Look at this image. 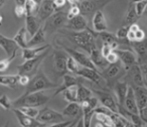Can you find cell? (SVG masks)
I'll use <instances>...</instances> for the list:
<instances>
[{"label":"cell","mask_w":147,"mask_h":127,"mask_svg":"<svg viewBox=\"0 0 147 127\" xmlns=\"http://www.w3.org/2000/svg\"><path fill=\"white\" fill-rule=\"evenodd\" d=\"M65 35L69 37V41H73L75 45L80 47L81 49H85L89 55L91 53L93 49L97 47L96 43H95L97 32H93L90 29L82 31H69Z\"/></svg>","instance_id":"cell-1"},{"label":"cell","mask_w":147,"mask_h":127,"mask_svg":"<svg viewBox=\"0 0 147 127\" xmlns=\"http://www.w3.org/2000/svg\"><path fill=\"white\" fill-rule=\"evenodd\" d=\"M51 97L45 95L43 92H34L29 94H22L16 100L12 101L13 108H20V107H39L47 104Z\"/></svg>","instance_id":"cell-2"},{"label":"cell","mask_w":147,"mask_h":127,"mask_svg":"<svg viewBox=\"0 0 147 127\" xmlns=\"http://www.w3.org/2000/svg\"><path fill=\"white\" fill-rule=\"evenodd\" d=\"M57 85L53 83L43 73V71L37 70L35 75L29 80V83L25 87V92L23 94H29L34 92H42L51 88H57Z\"/></svg>","instance_id":"cell-3"},{"label":"cell","mask_w":147,"mask_h":127,"mask_svg":"<svg viewBox=\"0 0 147 127\" xmlns=\"http://www.w3.org/2000/svg\"><path fill=\"white\" fill-rule=\"evenodd\" d=\"M49 49H51V47L47 49L45 51L40 53L38 55H36V57H33V59H26L23 63L19 65V66L17 67L18 75H27V76H29V75L32 74V73H36L39 66H40V63L43 61L45 57L49 55Z\"/></svg>","instance_id":"cell-4"},{"label":"cell","mask_w":147,"mask_h":127,"mask_svg":"<svg viewBox=\"0 0 147 127\" xmlns=\"http://www.w3.org/2000/svg\"><path fill=\"white\" fill-rule=\"evenodd\" d=\"M67 22V13L63 12V10L55 11L51 16H49V18L45 20V33L47 32H53L55 30H59V28H61L63 26H65Z\"/></svg>","instance_id":"cell-5"},{"label":"cell","mask_w":147,"mask_h":127,"mask_svg":"<svg viewBox=\"0 0 147 127\" xmlns=\"http://www.w3.org/2000/svg\"><path fill=\"white\" fill-rule=\"evenodd\" d=\"M36 120L39 121L42 124H55L65 121V116L61 113L57 111L51 109L49 107H45L38 112V115L36 117Z\"/></svg>","instance_id":"cell-6"},{"label":"cell","mask_w":147,"mask_h":127,"mask_svg":"<svg viewBox=\"0 0 147 127\" xmlns=\"http://www.w3.org/2000/svg\"><path fill=\"white\" fill-rule=\"evenodd\" d=\"M110 0H79L78 6L80 8L81 14H90L101 10L106 6Z\"/></svg>","instance_id":"cell-7"},{"label":"cell","mask_w":147,"mask_h":127,"mask_svg":"<svg viewBox=\"0 0 147 127\" xmlns=\"http://www.w3.org/2000/svg\"><path fill=\"white\" fill-rule=\"evenodd\" d=\"M121 61H117L115 63H110L106 69H104L101 74L103 79L107 81V82L111 83L112 81H115V79H119L123 74L125 73V69L123 67L122 63H120ZM116 82V81H115Z\"/></svg>","instance_id":"cell-8"},{"label":"cell","mask_w":147,"mask_h":127,"mask_svg":"<svg viewBox=\"0 0 147 127\" xmlns=\"http://www.w3.org/2000/svg\"><path fill=\"white\" fill-rule=\"evenodd\" d=\"M53 63H55V70L57 72V76H65L67 74V61L69 55L63 51H59L55 49L53 51Z\"/></svg>","instance_id":"cell-9"},{"label":"cell","mask_w":147,"mask_h":127,"mask_svg":"<svg viewBox=\"0 0 147 127\" xmlns=\"http://www.w3.org/2000/svg\"><path fill=\"white\" fill-rule=\"evenodd\" d=\"M65 47V51L69 53V55H71L81 67L90 68V69H93V70H98V69L94 66V63H92V61H91V59L88 55H86L85 53H81V51H76V49H69V47Z\"/></svg>","instance_id":"cell-10"},{"label":"cell","mask_w":147,"mask_h":127,"mask_svg":"<svg viewBox=\"0 0 147 127\" xmlns=\"http://www.w3.org/2000/svg\"><path fill=\"white\" fill-rule=\"evenodd\" d=\"M55 6L53 3V0H42L38 6V10L36 12V17L38 20L45 21L49 16L55 12Z\"/></svg>","instance_id":"cell-11"},{"label":"cell","mask_w":147,"mask_h":127,"mask_svg":"<svg viewBox=\"0 0 147 127\" xmlns=\"http://www.w3.org/2000/svg\"><path fill=\"white\" fill-rule=\"evenodd\" d=\"M13 113L16 116L18 123L21 127H45L47 125L42 124L39 121L36 120V118H32L30 116H27L26 114H24L23 112H21L19 109L17 108H12Z\"/></svg>","instance_id":"cell-12"},{"label":"cell","mask_w":147,"mask_h":127,"mask_svg":"<svg viewBox=\"0 0 147 127\" xmlns=\"http://www.w3.org/2000/svg\"><path fill=\"white\" fill-rule=\"evenodd\" d=\"M115 53H117L119 59L122 63L123 67H124L125 70H129L133 65L137 63V59L135 53H133L130 49H115Z\"/></svg>","instance_id":"cell-13"},{"label":"cell","mask_w":147,"mask_h":127,"mask_svg":"<svg viewBox=\"0 0 147 127\" xmlns=\"http://www.w3.org/2000/svg\"><path fill=\"white\" fill-rule=\"evenodd\" d=\"M94 92L98 95V100H100L103 107L109 109L114 113H119V105L116 103L112 95H110L109 93L103 92V91H94Z\"/></svg>","instance_id":"cell-14"},{"label":"cell","mask_w":147,"mask_h":127,"mask_svg":"<svg viewBox=\"0 0 147 127\" xmlns=\"http://www.w3.org/2000/svg\"><path fill=\"white\" fill-rule=\"evenodd\" d=\"M65 28L73 31H82L89 29V27L86 18L82 14H80L73 17L71 19H69L65 24Z\"/></svg>","instance_id":"cell-15"},{"label":"cell","mask_w":147,"mask_h":127,"mask_svg":"<svg viewBox=\"0 0 147 127\" xmlns=\"http://www.w3.org/2000/svg\"><path fill=\"white\" fill-rule=\"evenodd\" d=\"M76 76H79L81 78L87 79V80L91 81V82L95 83V84H100L101 81L103 80L102 76L98 73V70H93L90 68H82L79 69V71L76 73Z\"/></svg>","instance_id":"cell-16"},{"label":"cell","mask_w":147,"mask_h":127,"mask_svg":"<svg viewBox=\"0 0 147 127\" xmlns=\"http://www.w3.org/2000/svg\"><path fill=\"white\" fill-rule=\"evenodd\" d=\"M0 47L6 53L7 57H10L14 53H17L19 49V47L12 39H8L1 33H0Z\"/></svg>","instance_id":"cell-17"},{"label":"cell","mask_w":147,"mask_h":127,"mask_svg":"<svg viewBox=\"0 0 147 127\" xmlns=\"http://www.w3.org/2000/svg\"><path fill=\"white\" fill-rule=\"evenodd\" d=\"M93 26H94L95 32H103L108 31V25L105 18V15L102 10H98L94 13L93 16Z\"/></svg>","instance_id":"cell-18"},{"label":"cell","mask_w":147,"mask_h":127,"mask_svg":"<svg viewBox=\"0 0 147 127\" xmlns=\"http://www.w3.org/2000/svg\"><path fill=\"white\" fill-rule=\"evenodd\" d=\"M134 91L135 100L138 107V110L144 108L147 106V88L145 86H134L133 87Z\"/></svg>","instance_id":"cell-19"},{"label":"cell","mask_w":147,"mask_h":127,"mask_svg":"<svg viewBox=\"0 0 147 127\" xmlns=\"http://www.w3.org/2000/svg\"><path fill=\"white\" fill-rule=\"evenodd\" d=\"M63 84L57 87L55 92L53 93V95L51 96V98L57 96V94L61 93L63 91H65V89L71 88V87H73V86H77V85H79L81 83V77L79 78V77H74V76H71V75H67V74H65V76H63Z\"/></svg>","instance_id":"cell-20"},{"label":"cell","mask_w":147,"mask_h":127,"mask_svg":"<svg viewBox=\"0 0 147 127\" xmlns=\"http://www.w3.org/2000/svg\"><path fill=\"white\" fill-rule=\"evenodd\" d=\"M128 89H129V85L127 82L116 81L114 83V91H115V94H116L117 100H118V105H120V106H124V101L125 98H126Z\"/></svg>","instance_id":"cell-21"},{"label":"cell","mask_w":147,"mask_h":127,"mask_svg":"<svg viewBox=\"0 0 147 127\" xmlns=\"http://www.w3.org/2000/svg\"><path fill=\"white\" fill-rule=\"evenodd\" d=\"M97 37H99L103 43H107V45H110L114 51L119 49V45H120L121 41H119L117 39L114 33H111L109 31H103V32H99V33L97 32ZM125 43H127V41H125Z\"/></svg>","instance_id":"cell-22"},{"label":"cell","mask_w":147,"mask_h":127,"mask_svg":"<svg viewBox=\"0 0 147 127\" xmlns=\"http://www.w3.org/2000/svg\"><path fill=\"white\" fill-rule=\"evenodd\" d=\"M124 106H125V109H126L128 112L134 113V114H139V110L136 104L134 91H133L132 87H129V89H128V92H127L126 98H125V101H124Z\"/></svg>","instance_id":"cell-23"},{"label":"cell","mask_w":147,"mask_h":127,"mask_svg":"<svg viewBox=\"0 0 147 127\" xmlns=\"http://www.w3.org/2000/svg\"><path fill=\"white\" fill-rule=\"evenodd\" d=\"M129 45L134 49V51L137 53L139 57V61L141 63L146 61L147 59V39H143L141 41H133Z\"/></svg>","instance_id":"cell-24"},{"label":"cell","mask_w":147,"mask_h":127,"mask_svg":"<svg viewBox=\"0 0 147 127\" xmlns=\"http://www.w3.org/2000/svg\"><path fill=\"white\" fill-rule=\"evenodd\" d=\"M90 59L97 69H102V70H104L109 65L107 59L101 55V53L98 51L97 47L92 49V51H91V53H90Z\"/></svg>","instance_id":"cell-25"},{"label":"cell","mask_w":147,"mask_h":127,"mask_svg":"<svg viewBox=\"0 0 147 127\" xmlns=\"http://www.w3.org/2000/svg\"><path fill=\"white\" fill-rule=\"evenodd\" d=\"M40 21L34 15H25V28L30 36H32L39 28H40Z\"/></svg>","instance_id":"cell-26"},{"label":"cell","mask_w":147,"mask_h":127,"mask_svg":"<svg viewBox=\"0 0 147 127\" xmlns=\"http://www.w3.org/2000/svg\"><path fill=\"white\" fill-rule=\"evenodd\" d=\"M127 72H128V75L131 80H132L134 86H144V83H143V79H142V74H141L140 67H139L138 63L133 65L129 70H127Z\"/></svg>","instance_id":"cell-27"},{"label":"cell","mask_w":147,"mask_h":127,"mask_svg":"<svg viewBox=\"0 0 147 127\" xmlns=\"http://www.w3.org/2000/svg\"><path fill=\"white\" fill-rule=\"evenodd\" d=\"M19 80V75H0V85L4 87H8V88L14 89L18 84Z\"/></svg>","instance_id":"cell-28"},{"label":"cell","mask_w":147,"mask_h":127,"mask_svg":"<svg viewBox=\"0 0 147 127\" xmlns=\"http://www.w3.org/2000/svg\"><path fill=\"white\" fill-rule=\"evenodd\" d=\"M139 17L137 16L136 10H135V4L131 1H129L128 8H127V12L125 14V18L123 21V25H131L132 23H135Z\"/></svg>","instance_id":"cell-29"},{"label":"cell","mask_w":147,"mask_h":127,"mask_svg":"<svg viewBox=\"0 0 147 127\" xmlns=\"http://www.w3.org/2000/svg\"><path fill=\"white\" fill-rule=\"evenodd\" d=\"M49 45H45L43 47H26V49H22V57L26 61V59H30L35 57L36 55H38L40 53L45 51L47 49H49Z\"/></svg>","instance_id":"cell-30"},{"label":"cell","mask_w":147,"mask_h":127,"mask_svg":"<svg viewBox=\"0 0 147 127\" xmlns=\"http://www.w3.org/2000/svg\"><path fill=\"white\" fill-rule=\"evenodd\" d=\"M45 43V31L43 27H40L34 34L31 36V39L27 41V47H32L35 45H41Z\"/></svg>","instance_id":"cell-31"},{"label":"cell","mask_w":147,"mask_h":127,"mask_svg":"<svg viewBox=\"0 0 147 127\" xmlns=\"http://www.w3.org/2000/svg\"><path fill=\"white\" fill-rule=\"evenodd\" d=\"M80 112H82V107L81 104L78 102H71L67 104V106L63 110L61 114L63 116H69V117H77Z\"/></svg>","instance_id":"cell-32"},{"label":"cell","mask_w":147,"mask_h":127,"mask_svg":"<svg viewBox=\"0 0 147 127\" xmlns=\"http://www.w3.org/2000/svg\"><path fill=\"white\" fill-rule=\"evenodd\" d=\"M77 96H78V102L83 103L85 101L89 100L93 96V94L90 89H88L84 85H82V83H80L77 86Z\"/></svg>","instance_id":"cell-33"},{"label":"cell","mask_w":147,"mask_h":127,"mask_svg":"<svg viewBox=\"0 0 147 127\" xmlns=\"http://www.w3.org/2000/svg\"><path fill=\"white\" fill-rule=\"evenodd\" d=\"M26 28H25V26L21 27L20 29H19L18 31H17V33L14 35V37H13V41L16 43V45L19 47V49H26L27 47V41H26Z\"/></svg>","instance_id":"cell-34"},{"label":"cell","mask_w":147,"mask_h":127,"mask_svg":"<svg viewBox=\"0 0 147 127\" xmlns=\"http://www.w3.org/2000/svg\"><path fill=\"white\" fill-rule=\"evenodd\" d=\"M78 86V85H77ZM77 86H73L71 88L65 89V91H63V98L65 101H67L69 103L71 102H78V96H77ZM79 103V102H78Z\"/></svg>","instance_id":"cell-35"},{"label":"cell","mask_w":147,"mask_h":127,"mask_svg":"<svg viewBox=\"0 0 147 127\" xmlns=\"http://www.w3.org/2000/svg\"><path fill=\"white\" fill-rule=\"evenodd\" d=\"M38 6L39 4H37L34 0H26L24 4V8H25V15H34L36 14L37 10H38Z\"/></svg>","instance_id":"cell-36"},{"label":"cell","mask_w":147,"mask_h":127,"mask_svg":"<svg viewBox=\"0 0 147 127\" xmlns=\"http://www.w3.org/2000/svg\"><path fill=\"white\" fill-rule=\"evenodd\" d=\"M80 68H81L80 65H79V63H77V61H75V59H74L71 55H69V57H67V71L76 75V73L78 72Z\"/></svg>","instance_id":"cell-37"},{"label":"cell","mask_w":147,"mask_h":127,"mask_svg":"<svg viewBox=\"0 0 147 127\" xmlns=\"http://www.w3.org/2000/svg\"><path fill=\"white\" fill-rule=\"evenodd\" d=\"M16 55H17V53H14L12 55H10V57H7L6 59H3L0 61V72H5V71L9 68L10 63H12L13 59L16 57Z\"/></svg>","instance_id":"cell-38"},{"label":"cell","mask_w":147,"mask_h":127,"mask_svg":"<svg viewBox=\"0 0 147 127\" xmlns=\"http://www.w3.org/2000/svg\"><path fill=\"white\" fill-rule=\"evenodd\" d=\"M129 26L128 25H122L120 28L118 29V31H116L115 35L116 37L121 41H127V33H128Z\"/></svg>","instance_id":"cell-39"},{"label":"cell","mask_w":147,"mask_h":127,"mask_svg":"<svg viewBox=\"0 0 147 127\" xmlns=\"http://www.w3.org/2000/svg\"><path fill=\"white\" fill-rule=\"evenodd\" d=\"M0 106L4 110H12V101L6 96V95H1L0 97Z\"/></svg>","instance_id":"cell-40"},{"label":"cell","mask_w":147,"mask_h":127,"mask_svg":"<svg viewBox=\"0 0 147 127\" xmlns=\"http://www.w3.org/2000/svg\"><path fill=\"white\" fill-rule=\"evenodd\" d=\"M135 4V10H136L137 16L140 18L141 15L144 13L145 9H146L147 6V0H141V1H138V2L134 3Z\"/></svg>","instance_id":"cell-41"},{"label":"cell","mask_w":147,"mask_h":127,"mask_svg":"<svg viewBox=\"0 0 147 127\" xmlns=\"http://www.w3.org/2000/svg\"><path fill=\"white\" fill-rule=\"evenodd\" d=\"M17 109H19L21 112L26 114L27 116L32 117V118H36L37 115H38V112H39V111L37 110L36 108H34V107H20V108H17Z\"/></svg>","instance_id":"cell-42"},{"label":"cell","mask_w":147,"mask_h":127,"mask_svg":"<svg viewBox=\"0 0 147 127\" xmlns=\"http://www.w3.org/2000/svg\"><path fill=\"white\" fill-rule=\"evenodd\" d=\"M81 14V11H80V8H79L78 4L77 5H71V8L69 9L67 13V20L69 19H71L73 17L77 16V15H80Z\"/></svg>","instance_id":"cell-43"},{"label":"cell","mask_w":147,"mask_h":127,"mask_svg":"<svg viewBox=\"0 0 147 127\" xmlns=\"http://www.w3.org/2000/svg\"><path fill=\"white\" fill-rule=\"evenodd\" d=\"M140 70H141V74H142V79H143V83H144V86L147 88V61L140 63Z\"/></svg>","instance_id":"cell-44"},{"label":"cell","mask_w":147,"mask_h":127,"mask_svg":"<svg viewBox=\"0 0 147 127\" xmlns=\"http://www.w3.org/2000/svg\"><path fill=\"white\" fill-rule=\"evenodd\" d=\"M114 51V49H112V47H110L109 45H107V43H103V45H102V47H101V55H103V57L106 59L107 57H108L109 55H110L112 51Z\"/></svg>","instance_id":"cell-45"},{"label":"cell","mask_w":147,"mask_h":127,"mask_svg":"<svg viewBox=\"0 0 147 127\" xmlns=\"http://www.w3.org/2000/svg\"><path fill=\"white\" fill-rule=\"evenodd\" d=\"M14 13L16 15V17H22L26 14L25 12V8L24 5H16L14 8Z\"/></svg>","instance_id":"cell-46"},{"label":"cell","mask_w":147,"mask_h":127,"mask_svg":"<svg viewBox=\"0 0 147 127\" xmlns=\"http://www.w3.org/2000/svg\"><path fill=\"white\" fill-rule=\"evenodd\" d=\"M29 80H30V78L27 75H19V80H18L19 86L26 87L27 84L29 83Z\"/></svg>","instance_id":"cell-47"},{"label":"cell","mask_w":147,"mask_h":127,"mask_svg":"<svg viewBox=\"0 0 147 127\" xmlns=\"http://www.w3.org/2000/svg\"><path fill=\"white\" fill-rule=\"evenodd\" d=\"M106 59H107V61H108L109 65H110V63H117V61H120L119 57H118V55H117V53H115L114 51H113L112 53H111L110 55L106 57Z\"/></svg>","instance_id":"cell-48"},{"label":"cell","mask_w":147,"mask_h":127,"mask_svg":"<svg viewBox=\"0 0 147 127\" xmlns=\"http://www.w3.org/2000/svg\"><path fill=\"white\" fill-rule=\"evenodd\" d=\"M134 39H135L134 41H143V39H146V34H145V32L142 30V29L139 28L138 30L135 32ZM132 43H133V41H132Z\"/></svg>","instance_id":"cell-49"},{"label":"cell","mask_w":147,"mask_h":127,"mask_svg":"<svg viewBox=\"0 0 147 127\" xmlns=\"http://www.w3.org/2000/svg\"><path fill=\"white\" fill-rule=\"evenodd\" d=\"M53 3H55V10L59 11L65 7V5L67 4V1L65 0H53Z\"/></svg>","instance_id":"cell-50"},{"label":"cell","mask_w":147,"mask_h":127,"mask_svg":"<svg viewBox=\"0 0 147 127\" xmlns=\"http://www.w3.org/2000/svg\"><path fill=\"white\" fill-rule=\"evenodd\" d=\"M139 116H140L141 120L147 124V106L139 110Z\"/></svg>","instance_id":"cell-51"},{"label":"cell","mask_w":147,"mask_h":127,"mask_svg":"<svg viewBox=\"0 0 147 127\" xmlns=\"http://www.w3.org/2000/svg\"><path fill=\"white\" fill-rule=\"evenodd\" d=\"M74 120H67V121H63V122H59V123H55V124H51V126H47V127H67L69 125L71 124Z\"/></svg>","instance_id":"cell-52"},{"label":"cell","mask_w":147,"mask_h":127,"mask_svg":"<svg viewBox=\"0 0 147 127\" xmlns=\"http://www.w3.org/2000/svg\"><path fill=\"white\" fill-rule=\"evenodd\" d=\"M75 127H84V122H83V118L82 117H80V119L78 120V122H77L76 126Z\"/></svg>","instance_id":"cell-53"},{"label":"cell","mask_w":147,"mask_h":127,"mask_svg":"<svg viewBox=\"0 0 147 127\" xmlns=\"http://www.w3.org/2000/svg\"><path fill=\"white\" fill-rule=\"evenodd\" d=\"M67 1V3H69V4L71 5H77L79 3V0H65Z\"/></svg>","instance_id":"cell-54"},{"label":"cell","mask_w":147,"mask_h":127,"mask_svg":"<svg viewBox=\"0 0 147 127\" xmlns=\"http://www.w3.org/2000/svg\"><path fill=\"white\" fill-rule=\"evenodd\" d=\"M25 1L26 0H15V3H16V5H24Z\"/></svg>","instance_id":"cell-55"},{"label":"cell","mask_w":147,"mask_h":127,"mask_svg":"<svg viewBox=\"0 0 147 127\" xmlns=\"http://www.w3.org/2000/svg\"><path fill=\"white\" fill-rule=\"evenodd\" d=\"M79 119H80V117L78 118V120H79ZM78 120H74L73 122H71V124L69 125L67 127H75V126H76V124H77V122H78Z\"/></svg>","instance_id":"cell-56"},{"label":"cell","mask_w":147,"mask_h":127,"mask_svg":"<svg viewBox=\"0 0 147 127\" xmlns=\"http://www.w3.org/2000/svg\"><path fill=\"white\" fill-rule=\"evenodd\" d=\"M5 2H6V0H0V9H1V7L5 4Z\"/></svg>","instance_id":"cell-57"},{"label":"cell","mask_w":147,"mask_h":127,"mask_svg":"<svg viewBox=\"0 0 147 127\" xmlns=\"http://www.w3.org/2000/svg\"><path fill=\"white\" fill-rule=\"evenodd\" d=\"M2 20H3V17H2V15H1V13H0V26L2 24Z\"/></svg>","instance_id":"cell-58"},{"label":"cell","mask_w":147,"mask_h":127,"mask_svg":"<svg viewBox=\"0 0 147 127\" xmlns=\"http://www.w3.org/2000/svg\"><path fill=\"white\" fill-rule=\"evenodd\" d=\"M129 1H131V2H133V3H136V2H138V1H141V0H129Z\"/></svg>","instance_id":"cell-59"},{"label":"cell","mask_w":147,"mask_h":127,"mask_svg":"<svg viewBox=\"0 0 147 127\" xmlns=\"http://www.w3.org/2000/svg\"><path fill=\"white\" fill-rule=\"evenodd\" d=\"M34 1L37 3V4H40V2H41V1H42V0H34Z\"/></svg>","instance_id":"cell-60"},{"label":"cell","mask_w":147,"mask_h":127,"mask_svg":"<svg viewBox=\"0 0 147 127\" xmlns=\"http://www.w3.org/2000/svg\"><path fill=\"white\" fill-rule=\"evenodd\" d=\"M96 127H103V125L101 124V123H100V125H99V123H98V124L96 125Z\"/></svg>","instance_id":"cell-61"},{"label":"cell","mask_w":147,"mask_h":127,"mask_svg":"<svg viewBox=\"0 0 147 127\" xmlns=\"http://www.w3.org/2000/svg\"><path fill=\"white\" fill-rule=\"evenodd\" d=\"M3 127H9V122H7L6 124H5L4 126H3Z\"/></svg>","instance_id":"cell-62"},{"label":"cell","mask_w":147,"mask_h":127,"mask_svg":"<svg viewBox=\"0 0 147 127\" xmlns=\"http://www.w3.org/2000/svg\"><path fill=\"white\" fill-rule=\"evenodd\" d=\"M144 13H145V15H146V17H147V6H146V9H145Z\"/></svg>","instance_id":"cell-63"},{"label":"cell","mask_w":147,"mask_h":127,"mask_svg":"<svg viewBox=\"0 0 147 127\" xmlns=\"http://www.w3.org/2000/svg\"><path fill=\"white\" fill-rule=\"evenodd\" d=\"M141 127H147V126H143V125H142V126H141Z\"/></svg>","instance_id":"cell-64"}]
</instances>
